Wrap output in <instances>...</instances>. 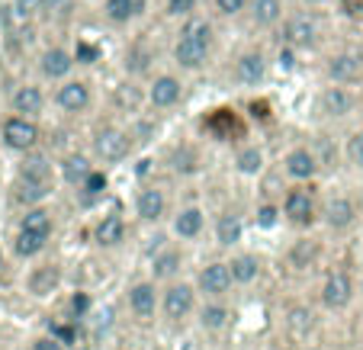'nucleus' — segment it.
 <instances>
[{"instance_id": "obj_1", "label": "nucleus", "mask_w": 363, "mask_h": 350, "mask_svg": "<svg viewBox=\"0 0 363 350\" xmlns=\"http://www.w3.org/2000/svg\"><path fill=\"white\" fill-rule=\"evenodd\" d=\"M209 45H213V26L199 16H190L180 29L177 45H174V62L184 71H199L209 58Z\"/></svg>"}, {"instance_id": "obj_2", "label": "nucleus", "mask_w": 363, "mask_h": 350, "mask_svg": "<svg viewBox=\"0 0 363 350\" xmlns=\"http://www.w3.org/2000/svg\"><path fill=\"white\" fill-rule=\"evenodd\" d=\"M196 293L199 289L193 283H184V280H171L161 293V315L167 318L171 324H180L196 312Z\"/></svg>"}, {"instance_id": "obj_3", "label": "nucleus", "mask_w": 363, "mask_h": 350, "mask_svg": "<svg viewBox=\"0 0 363 350\" xmlns=\"http://www.w3.org/2000/svg\"><path fill=\"white\" fill-rule=\"evenodd\" d=\"M90 148H94V158L100 161V164H119V161L129 158L132 138H129V132L116 129V125H103V129L94 132Z\"/></svg>"}, {"instance_id": "obj_4", "label": "nucleus", "mask_w": 363, "mask_h": 350, "mask_svg": "<svg viewBox=\"0 0 363 350\" xmlns=\"http://www.w3.org/2000/svg\"><path fill=\"white\" fill-rule=\"evenodd\" d=\"M125 305H129L132 318L138 324H151L155 315L161 312V289L158 280H138L125 289Z\"/></svg>"}, {"instance_id": "obj_5", "label": "nucleus", "mask_w": 363, "mask_h": 350, "mask_svg": "<svg viewBox=\"0 0 363 350\" xmlns=\"http://www.w3.org/2000/svg\"><path fill=\"white\" fill-rule=\"evenodd\" d=\"M0 138H4V145H7L10 152L26 154L39 145V125H35L33 116H20V113H13V116H7L4 125H0Z\"/></svg>"}, {"instance_id": "obj_6", "label": "nucleus", "mask_w": 363, "mask_h": 350, "mask_svg": "<svg viewBox=\"0 0 363 350\" xmlns=\"http://www.w3.org/2000/svg\"><path fill=\"white\" fill-rule=\"evenodd\" d=\"M283 215H286V222H293V225H299V228L312 225L318 215L312 190H306V186H289L286 196H283Z\"/></svg>"}, {"instance_id": "obj_7", "label": "nucleus", "mask_w": 363, "mask_h": 350, "mask_svg": "<svg viewBox=\"0 0 363 350\" xmlns=\"http://www.w3.org/2000/svg\"><path fill=\"white\" fill-rule=\"evenodd\" d=\"M318 171H322V161H318V154L312 152V148H306V145L289 148L286 158H283V174H286L289 180H296V184H308V180H315Z\"/></svg>"}, {"instance_id": "obj_8", "label": "nucleus", "mask_w": 363, "mask_h": 350, "mask_svg": "<svg viewBox=\"0 0 363 350\" xmlns=\"http://www.w3.org/2000/svg\"><path fill=\"white\" fill-rule=\"evenodd\" d=\"M232 267L228 261H213L199 267V276H196V289L206 295V299H225L228 289H232Z\"/></svg>"}, {"instance_id": "obj_9", "label": "nucleus", "mask_w": 363, "mask_h": 350, "mask_svg": "<svg viewBox=\"0 0 363 350\" xmlns=\"http://www.w3.org/2000/svg\"><path fill=\"white\" fill-rule=\"evenodd\" d=\"M350 299H354V280H350L347 270H335V273L325 276V283H322L325 309L341 312V309H347L350 305Z\"/></svg>"}, {"instance_id": "obj_10", "label": "nucleus", "mask_w": 363, "mask_h": 350, "mask_svg": "<svg viewBox=\"0 0 363 350\" xmlns=\"http://www.w3.org/2000/svg\"><path fill=\"white\" fill-rule=\"evenodd\" d=\"M145 100H148L155 110H171V106H177L180 100H184V84H180V77H174V74H158L148 84Z\"/></svg>"}, {"instance_id": "obj_11", "label": "nucleus", "mask_w": 363, "mask_h": 350, "mask_svg": "<svg viewBox=\"0 0 363 350\" xmlns=\"http://www.w3.org/2000/svg\"><path fill=\"white\" fill-rule=\"evenodd\" d=\"M325 74H328L331 84H350L363 74V52L357 48H347V52H337V55L328 58L325 64Z\"/></svg>"}, {"instance_id": "obj_12", "label": "nucleus", "mask_w": 363, "mask_h": 350, "mask_svg": "<svg viewBox=\"0 0 363 350\" xmlns=\"http://www.w3.org/2000/svg\"><path fill=\"white\" fill-rule=\"evenodd\" d=\"M135 215L142 222H148V225L161 222L167 215V193L161 190V186H155V184L142 186V190L135 193Z\"/></svg>"}, {"instance_id": "obj_13", "label": "nucleus", "mask_w": 363, "mask_h": 350, "mask_svg": "<svg viewBox=\"0 0 363 350\" xmlns=\"http://www.w3.org/2000/svg\"><path fill=\"white\" fill-rule=\"evenodd\" d=\"M318 42V26L312 16L306 13H296L286 20V26H283V45H293L296 52H302V48H312Z\"/></svg>"}, {"instance_id": "obj_14", "label": "nucleus", "mask_w": 363, "mask_h": 350, "mask_svg": "<svg viewBox=\"0 0 363 350\" xmlns=\"http://www.w3.org/2000/svg\"><path fill=\"white\" fill-rule=\"evenodd\" d=\"M55 103L62 106L65 113L77 116V113L90 110V103H94V90H90L87 81H65L62 87L55 90Z\"/></svg>"}, {"instance_id": "obj_15", "label": "nucleus", "mask_w": 363, "mask_h": 350, "mask_svg": "<svg viewBox=\"0 0 363 350\" xmlns=\"http://www.w3.org/2000/svg\"><path fill=\"white\" fill-rule=\"evenodd\" d=\"M74 62H77L74 52H68V48H62V45H52L42 52L39 71L45 81H68V74L74 71Z\"/></svg>"}, {"instance_id": "obj_16", "label": "nucleus", "mask_w": 363, "mask_h": 350, "mask_svg": "<svg viewBox=\"0 0 363 350\" xmlns=\"http://www.w3.org/2000/svg\"><path fill=\"white\" fill-rule=\"evenodd\" d=\"M196 315H199L196 318L199 328L209 331V334H219V331H225L228 324H232L235 312H232V305H228L225 299H206V303L196 309Z\"/></svg>"}, {"instance_id": "obj_17", "label": "nucleus", "mask_w": 363, "mask_h": 350, "mask_svg": "<svg viewBox=\"0 0 363 350\" xmlns=\"http://www.w3.org/2000/svg\"><path fill=\"white\" fill-rule=\"evenodd\" d=\"M206 232V213L199 206H184L174 213L171 219V235L180 241H196Z\"/></svg>"}, {"instance_id": "obj_18", "label": "nucleus", "mask_w": 363, "mask_h": 350, "mask_svg": "<svg viewBox=\"0 0 363 350\" xmlns=\"http://www.w3.org/2000/svg\"><path fill=\"white\" fill-rule=\"evenodd\" d=\"M322 219L331 232H347L357 222V203L350 196H331L322 209Z\"/></svg>"}, {"instance_id": "obj_19", "label": "nucleus", "mask_w": 363, "mask_h": 350, "mask_svg": "<svg viewBox=\"0 0 363 350\" xmlns=\"http://www.w3.org/2000/svg\"><path fill=\"white\" fill-rule=\"evenodd\" d=\"M318 106H322L325 116H331V119H344V116H350V113H354L357 96L350 94L347 87H341V84H331V87L322 94Z\"/></svg>"}, {"instance_id": "obj_20", "label": "nucleus", "mask_w": 363, "mask_h": 350, "mask_svg": "<svg viewBox=\"0 0 363 350\" xmlns=\"http://www.w3.org/2000/svg\"><path fill=\"white\" fill-rule=\"evenodd\" d=\"M283 324H286L289 341H308L312 331H315V312L308 305H289L286 315H283Z\"/></svg>"}, {"instance_id": "obj_21", "label": "nucleus", "mask_w": 363, "mask_h": 350, "mask_svg": "<svg viewBox=\"0 0 363 350\" xmlns=\"http://www.w3.org/2000/svg\"><path fill=\"white\" fill-rule=\"evenodd\" d=\"M180 270H184V254L177 247H161L158 254L151 257V280L171 283L180 276Z\"/></svg>"}, {"instance_id": "obj_22", "label": "nucleus", "mask_w": 363, "mask_h": 350, "mask_svg": "<svg viewBox=\"0 0 363 350\" xmlns=\"http://www.w3.org/2000/svg\"><path fill=\"white\" fill-rule=\"evenodd\" d=\"M26 286L35 299H45V295H52L62 286V267H58V264H42V267H35L33 273H29Z\"/></svg>"}, {"instance_id": "obj_23", "label": "nucleus", "mask_w": 363, "mask_h": 350, "mask_svg": "<svg viewBox=\"0 0 363 350\" xmlns=\"http://www.w3.org/2000/svg\"><path fill=\"white\" fill-rule=\"evenodd\" d=\"M123 238H125V219L119 213H106L96 219L94 241L100 247H116V244H123Z\"/></svg>"}, {"instance_id": "obj_24", "label": "nucleus", "mask_w": 363, "mask_h": 350, "mask_svg": "<svg viewBox=\"0 0 363 350\" xmlns=\"http://www.w3.org/2000/svg\"><path fill=\"white\" fill-rule=\"evenodd\" d=\"M10 106H13V113H20V116L35 119L42 110H45V94H42V87H35V84H23V87L13 90Z\"/></svg>"}, {"instance_id": "obj_25", "label": "nucleus", "mask_w": 363, "mask_h": 350, "mask_svg": "<svg viewBox=\"0 0 363 350\" xmlns=\"http://www.w3.org/2000/svg\"><path fill=\"white\" fill-rule=\"evenodd\" d=\"M264 74H267V62H264L261 52H245V55L235 62V77H238V84H245V87H257V84L264 81Z\"/></svg>"}, {"instance_id": "obj_26", "label": "nucleus", "mask_w": 363, "mask_h": 350, "mask_svg": "<svg viewBox=\"0 0 363 350\" xmlns=\"http://www.w3.org/2000/svg\"><path fill=\"white\" fill-rule=\"evenodd\" d=\"M20 180H39V184H52V158L42 152H26L20 164Z\"/></svg>"}, {"instance_id": "obj_27", "label": "nucleus", "mask_w": 363, "mask_h": 350, "mask_svg": "<svg viewBox=\"0 0 363 350\" xmlns=\"http://www.w3.org/2000/svg\"><path fill=\"white\" fill-rule=\"evenodd\" d=\"M228 267H232V280L238 283V286H251V283L261 276L264 264L257 254H235L232 261H228Z\"/></svg>"}, {"instance_id": "obj_28", "label": "nucleus", "mask_w": 363, "mask_h": 350, "mask_svg": "<svg viewBox=\"0 0 363 350\" xmlns=\"http://www.w3.org/2000/svg\"><path fill=\"white\" fill-rule=\"evenodd\" d=\"M283 20V0H251V23L257 29H270Z\"/></svg>"}, {"instance_id": "obj_29", "label": "nucleus", "mask_w": 363, "mask_h": 350, "mask_svg": "<svg viewBox=\"0 0 363 350\" xmlns=\"http://www.w3.org/2000/svg\"><path fill=\"white\" fill-rule=\"evenodd\" d=\"M235 171H238L241 177H257V174H264V152L257 145L238 148V152H235Z\"/></svg>"}, {"instance_id": "obj_30", "label": "nucleus", "mask_w": 363, "mask_h": 350, "mask_svg": "<svg viewBox=\"0 0 363 350\" xmlns=\"http://www.w3.org/2000/svg\"><path fill=\"white\" fill-rule=\"evenodd\" d=\"M318 254H322V251H318V241L299 238V241H293V247H289V267H296V270L315 267Z\"/></svg>"}, {"instance_id": "obj_31", "label": "nucleus", "mask_w": 363, "mask_h": 350, "mask_svg": "<svg viewBox=\"0 0 363 350\" xmlns=\"http://www.w3.org/2000/svg\"><path fill=\"white\" fill-rule=\"evenodd\" d=\"M20 228H26V232L48 235V238H52V232H55V215L48 213L45 206H29L26 213H23V219H20Z\"/></svg>"}, {"instance_id": "obj_32", "label": "nucleus", "mask_w": 363, "mask_h": 350, "mask_svg": "<svg viewBox=\"0 0 363 350\" xmlns=\"http://www.w3.org/2000/svg\"><path fill=\"white\" fill-rule=\"evenodd\" d=\"M241 235H245V225H241V219L235 213H222L219 219H216V241H219L222 247L238 244Z\"/></svg>"}, {"instance_id": "obj_33", "label": "nucleus", "mask_w": 363, "mask_h": 350, "mask_svg": "<svg viewBox=\"0 0 363 350\" xmlns=\"http://www.w3.org/2000/svg\"><path fill=\"white\" fill-rule=\"evenodd\" d=\"M48 247V235H39V232H26V228H20L13 238V251L16 257H35L42 254Z\"/></svg>"}, {"instance_id": "obj_34", "label": "nucleus", "mask_w": 363, "mask_h": 350, "mask_svg": "<svg viewBox=\"0 0 363 350\" xmlns=\"http://www.w3.org/2000/svg\"><path fill=\"white\" fill-rule=\"evenodd\" d=\"M90 171H94V164H90V158H84V154H68V158L62 161V177L68 186H81Z\"/></svg>"}, {"instance_id": "obj_35", "label": "nucleus", "mask_w": 363, "mask_h": 350, "mask_svg": "<svg viewBox=\"0 0 363 350\" xmlns=\"http://www.w3.org/2000/svg\"><path fill=\"white\" fill-rule=\"evenodd\" d=\"M48 196H52V184H39V180H20L16 184V199L26 206H39Z\"/></svg>"}, {"instance_id": "obj_36", "label": "nucleus", "mask_w": 363, "mask_h": 350, "mask_svg": "<svg viewBox=\"0 0 363 350\" xmlns=\"http://www.w3.org/2000/svg\"><path fill=\"white\" fill-rule=\"evenodd\" d=\"M103 190H106V174L96 171V167L87 174V180H84V184L77 186V193L84 196V203H94V199H100V196H103Z\"/></svg>"}, {"instance_id": "obj_37", "label": "nucleus", "mask_w": 363, "mask_h": 350, "mask_svg": "<svg viewBox=\"0 0 363 350\" xmlns=\"http://www.w3.org/2000/svg\"><path fill=\"white\" fill-rule=\"evenodd\" d=\"M103 16L110 23H129V20H135V13H132V4L129 0H103Z\"/></svg>"}, {"instance_id": "obj_38", "label": "nucleus", "mask_w": 363, "mask_h": 350, "mask_svg": "<svg viewBox=\"0 0 363 350\" xmlns=\"http://www.w3.org/2000/svg\"><path fill=\"white\" fill-rule=\"evenodd\" d=\"M280 215H283L280 203H274V199H264L261 206H257V213H254V222H257V228H274L277 222H280Z\"/></svg>"}, {"instance_id": "obj_39", "label": "nucleus", "mask_w": 363, "mask_h": 350, "mask_svg": "<svg viewBox=\"0 0 363 350\" xmlns=\"http://www.w3.org/2000/svg\"><path fill=\"white\" fill-rule=\"evenodd\" d=\"M347 161L363 171V132H354V135L347 138Z\"/></svg>"}, {"instance_id": "obj_40", "label": "nucleus", "mask_w": 363, "mask_h": 350, "mask_svg": "<svg viewBox=\"0 0 363 350\" xmlns=\"http://www.w3.org/2000/svg\"><path fill=\"white\" fill-rule=\"evenodd\" d=\"M174 171H180V174L196 171V154H193L190 148H177V152H174Z\"/></svg>"}, {"instance_id": "obj_41", "label": "nucleus", "mask_w": 363, "mask_h": 350, "mask_svg": "<svg viewBox=\"0 0 363 350\" xmlns=\"http://www.w3.org/2000/svg\"><path fill=\"white\" fill-rule=\"evenodd\" d=\"M29 350H68V344L48 331V334H39V337H35V341L29 344Z\"/></svg>"}, {"instance_id": "obj_42", "label": "nucleus", "mask_w": 363, "mask_h": 350, "mask_svg": "<svg viewBox=\"0 0 363 350\" xmlns=\"http://www.w3.org/2000/svg\"><path fill=\"white\" fill-rule=\"evenodd\" d=\"M247 4H251V0H216V10H219L222 16H238L247 10Z\"/></svg>"}, {"instance_id": "obj_43", "label": "nucleus", "mask_w": 363, "mask_h": 350, "mask_svg": "<svg viewBox=\"0 0 363 350\" xmlns=\"http://www.w3.org/2000/svg\"><path fill=\"white\" fill-rule=\"evenodd\" d=\"M196 10V0H167V16H193Z\"/></svg>"}, {"instance_id": "obj_44", "label": "nucleus", "mask_w": 363, "mask_h": 350, "mask_svg": "<svg viewBox=\"0 0 363 350\" xmlns=\"http://www.w3.org/2000/svg\"><path fill=\"white\" fill-rule=\"evenodd\" d=\"M68 305H71V315L74 318H87L90 315V295L87 293H74Z\"/></svg>"}, {"instance_id": "obj_45", "label": "nucleus", "mask_w": 363, "mask_h": 350, "mask_svg": "<svg viewBox=\"0 0 363 350\" xmlns=\"http://www.w3.org/2000/svg\"><path fill=\"white\" fill-rule=\"evenodd\" d=\"M74 58H77V64H94L96 58H100V52H96V45H90V42H77Z\"/></svg>"}, {"instance_id": "obj_46", "label": "nucleus", "mask_w": 363, "mask_h": 350, "mask_svg": "<svg viewBox=\"0 0 363 350\" xmlns=\"http://www.w3.org/2000/svg\"><path fill=\"white\" fill-rule=\"evenodd\" d=\"M277 68L280 71H293L296 68V48L293 45H283L280 52H277Z\"/></svg>"}, {"instance_id": "obj_47", "label": "nucleus", "mask_w": 363, "mask_h": 350, "mask_svg": "<svg viewBox=\"0 0 363 350\" xmlns=\"http://www.w3.org/2000/svg\"><path fill=\"white\" fill-rule=\"evenodd\" d=\"M119 103H123V106H135V103H138V96H135V90H132V87H129V94H125V87H123V90H119Z\"/></svg>"}, {"instance_id": "obj_48", "label": "nucleus", "mask_w": 363, "mask_h": 350, "mask_svg": "<svg viewBox=\"0 0 363 350\" xmlns=\"http://www.w3.org/2000/svg\"><path fill=\"white\" fill-rule=\"evenodd\" d=\"M129 4H132V13L135 16H142L145 10H148V0H129Z\"/></svg>"}, {"instance_id": "obj_49", "label": "nucleus", "mask_w": 363, "mask_h": 350, "mask_svg": "<svg viewBox=\"0 0 363 350\" xmlns=\"http://www.w3.org/2000/svg\"><path fill=\"white\" fill-rule=\"evenodd\" d=\"M306 4H325V0H306Z\"/></svg>"}, {"instance_id": "obj_50", "label": "nucleus", "mask_w": 363, "mask_h": 350, "mask_svg": "<svg viewBox=\"0 0 363 350\" xmlns=\"http://www.w3.org/2000/svg\"><path fill=\"white\" fill-rule=\"evenodd\" d=\"M23 4H33V0H23Z\"/></svg>"}, {"instance_id": "obj_51", "label": "nucleus", "mask_w": 363, "mask_h": 350, "mask_svg": "<svg viewBox=\"0 0 363 350\" xmlns=\"http://www.w3.org/2000/svg\"><path fill=\"white\" fill-rule=\"evenodd\" d=\"M277 350H280V347H277Z\"/></svg>"}, {"instance_id": "obj_52", "label": "nucleus", "mask_w": 363, "mask_h": 350, "mask_svg": "<svg viewBox=\"0 0 363 350\" xmlns=\"http://www.w3.org/2000/svg\"><path fill=\"white\" fill-rule=\"evenodd\" d=\"M360 132H363V129H360Z\"/></svg>"}]
</instances>
